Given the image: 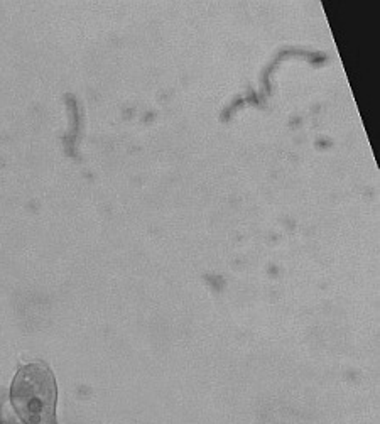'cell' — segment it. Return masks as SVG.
Segmentation results:
<instances>
[{
	"mask_svg": "<svg viewBox=\"0 0 380 424\" xmlns=\"http://www.w3.org/2000/svg\"><path fill=\"white\" fill-rule=\"evenodd\" d=\"M11 401L26 424H54L56 382L49 367L34 362L19 370L12 382Z\"/></svg>",
	"mask_w": 380,
	"mask_h": 424,
	"instance_id": "1",
	"label": "cell"
}]
</instances>
